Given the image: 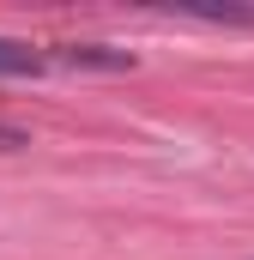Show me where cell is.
I'll return each mask as SVG.
<instances>
[{
  "label": "cell",
  "mask_w": 254,
  "mask_h": 260,
  "mask_svg": "<svg viewBox=\"0 0 254 260\" xmlns=\"http://www.w3.org/2000/svg\"><path fill=\"white\" fill-rule=\"evenodd\" d=\"M12 145H30V139H24L18 127H0V151H12Z\"/></svg>",
  "instance_id": "cell-3"
},
{
  "label": "cell",
  "mask_w": 254,
  "mask_h": 260,
  "mask_svg": "<svg viewBox=\"0 0 254 260\" xmlns=\"http://www.w3.org/2000/svg\"><path fill=\"white\" fill-rule=\"evenodd\" d=\"M55 61H67V67H133V55L103 49V43H73V49H61Z\"/></svg>",
  "instance_id": "cell-1"
},
{
  "label": "cell",
  "mask_w": 254,
  "mask_h": 260,
  "mask_svg": "<svg viewBox=\"0 0 254 260\" xmlns=\"http://www.w3.org/2000/svg\"><path fill=\"white\" fill-rule=\"evenodd\" d=\"M43 67V55L30 49V43H12V37H0V79L6 73H37Z\"/></svg>",
  "instance_id": "cell-2"
}]
</instances>
